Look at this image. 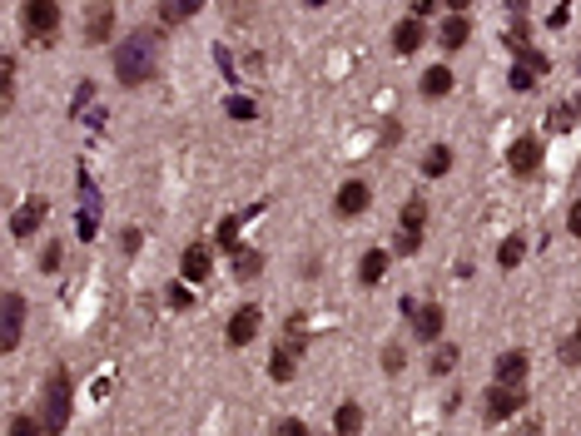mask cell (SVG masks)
Wrapping results in <instances>:
<instances>
[{
	"label": "cell",
	"instance_id": "cell-31",
	"mask_svg": "<svg viewBox=\"0 0 581 436\" xmlns=\"http://www.w3.org/2000/svg\"><path fill=\"white\" fill-rule=\"evenodd\" d=\"M507 80H512V89H531V85H537V70H531V65H512V75H507Z\"/></svg>",
	"mask_w": 581,
	"mask_h": 436
},
{
	"label": "cell",
	"instance_id": "cell-37",
	"mask_svg": "<svg viewBox=\"0 0 581 436\" xmlns=\"http://www.w3.org/2000/svg\"><path fill=\"white\" fill-rule=\"evenodd\" d=\"M169 302H174V308H190V287H184V283H174V287H169Z\"/></svg>",
	"mask_w": 581,
	"mask_h": 436
},
{
	"label": "cell",
	"instance_id": "cell-12",
	"mask_svg": "<svg viewBox=\"0 0 581 436\" xmlns=\"http://www.w3.org/2000/svg\"><path fill=\"white\" fill-rule=\"evenodd\" d=\"M45 213H50V203H45V199H26L20 209H15V218H11V233L15 238H30L40 224H45Z\"/></svg>",
	"mask_w": 581,
	"mask_h": 436
},
{
	"label": "cell",
	"instance_id": "cell-3",
	"mask_svg": "<svg viewBox=\"0 0 581 436\" xmlns=\"http://www.w3.org/2000/svg\"><path fill=\"white\" fill-rule=\"evenodd\" d=\"M20 26H26V40L50 45L60 35V0H26L20 5Z\"/></svg>",
	"mask_w": 581,
	"mask_h": 436
},
{
	"label": "cell",
	"instance_id": "cell-32",
	"mask_svg": "<svg viewBox=\"0 0 581 436\" xmlns=\"http://www.w3.org/2000/svg\"><path fill=\"white\" fill-rule=\"evenodd\" d=\"M60 263H65V249H60V243H50V249L40 253V268H45V273H60Z\"/></svg>",
	"mask_w": 581,
	"mask_h": 436
},
{
	"label": "cell",
	"instance_id": "cell-5",
	"mask_svg": "<svg viewBox=\"0 0 581 436\" xmlns=\"http://www.w3.org/2000/svg\"><path fill=\"white\" fill-rule=\"evenodd\" d=\"M527 407V392L522 386H502V382H492L487 386V397H482V411H487V422H512L517 411Z\"/></svg>",
	"mask_w": 581,
	"mask_h": 436
},
{
	"label": "cell",
	"instance_id": "cell-7",
	"mask_svg": "<svg viewBox=\"0 0 581 436\" xmlns=\"http://www.w3.org/2000/svg\"><path fill=\"white\" fill-rule=\"evenodd\" d=\"M20 333H26V298L5 293V302H0V348L15 352L20 348Z\"/></svg>",
	"mask_w": 581,
	"mask_h": 436
},
{
	"label": "cell",
	"instance_id": "cell-40",
	"mask_svg": "<svg viewBox=\"0 0 581 436\" xmlns=\"http://www.w3.org/2000/svg\"><path fill=\"white\" fill-rule=\"evenodd\" d=\"M567 228H571V233H577V238H581V203H577V209H571V213H567Z\"/></svg>",
	"mask_w": 581,
	"mask_h": 436
},
{
	"label": "cell",
	"instance_id": "cell-20",
	"mask_svg": "<svg viewBox=\"0 0 581 436\" xmlns=\"http://www.w3.org/2000/svg\"><path fill=\"white\" fill-rule=\"evenodd\" d=\"M388 258H392V253H383V249H368V253H363V263H358V278H363V287H373L383 273H388Z\"/></svg>",
	"mask_w": 581,
	"mask_h": 436
},
{
	"label": "cell",
	"instance_id": "cell-43",
	"mask_svg": "<svg viewBox=\"0 0 581 436\" xmlns=\"http://www.w3.org/2000/svg\"><path fill=\"white\" fill-rule=\"evenodd\" d=\"M304 5H308V11H314V5H323V0H304Z\"/></svg>",
	"mask_w": 581,
	"mask_h": 436
},
{
	"label": "cell",
	"instance_id": "cell-4",
	"mask_svg": "<svg viewBox=\"0 0 581 436\" xmlns=\"http://www.w3.org/2000/svg\"><path fill=\"white\" fill-rule=\"evenodd\" d=\"M398 224H403V238L392 243V258H413L422 249V228H428V199H407Z\"/></svg>",
	"mask_w": 581,
	"mask_h": 436
},
{
	"label": "cell",
	"instance_id": "cell-29",
	"mask_svg": "<svg viewBox=\"0 0 581 436\" xmlns=\"http://www.w3.org/2000/svg\"><path fill=\"white\" fill-rule=\"evenodd\" d=\"M522 253H527V243H522V238L512 233V238H502V249H497V263H502V268H517Z\"/></svg>",
	"mask_w": 581,
	"mask_h": 436
},
{
	"label": "cell",
	"instance_id": "cell-10",
	"mask_svg": "<svg viewBox=\"0 0 581 436\" xmlns=\"http://www.w3.org/2000/svg\"><path fill=\"white\" fill-rule=\"evenodd\" d=\"M443 308H438V302H417L413 308V337H422V342H438V337H443Z\"/></svg>",
	"mask_w": 581,
	"mask_h": 436
},
{
	"label": "cell",
	"instance_id": "cell-21",
	"mask_svg": "<svg viewBox=\"0 0 581 436\" xmlns=\"http://www.w3.org/2000/svg\"><path fill=\"white\" fill-rule=\"evenodd\" d=\"M204 0H159V20L165 26H179V20H194Z\"/></svg>",
	"mask_w": 581,
	"mask_h": 436
},
{
	"label": "cell",
	"instance_id": "cell-39",
	"mask_svg": "<svg viewBox=\"0 0 581 436\" xmlns=\"http://www.w3.org/2000/svg\"><path fill=\"white\" fill-rule=\"evenodd\" d=\"M438 5H443V0H413V15H417V20H422V15H432V11H438Z\"/></svg>",
	"mask_w": 581,
	"mask_h": 436
},
{
	"label": "cell",
	"instance_id": "cell-44",
	"mask_svg": "<svg viewBox=\"0 0 581 436\" xmlns=\"http://www.w3.org/2000/svg\"><path fill=\"white\" fill-rule=\"evenodd\" d=\"M577 114H581V95H577Z\"/></svg>",
	"mask_w": 581,
	"mask_h": 436
},
{
	"label": "cell",
	"instance_id": "cell-26",
	"mask_svg": "<svg viewBox=\"0 0 581 436\" xmlns=\"http://www.w3.org/2000/svg\"><path fill=\"white\" fill-rule=\"evenodd\" d=\"M556 357L567 362V367H581V323L571 327L567 337H562V348H556Z\"/></svg>",
	"mask_w": 581,
	"mask_h": 436
},
{
	"label": "cell",
	"instance_id": "cell-25",
	"mask_svg": "<svg viewBox=\"0 0 581 436\" xmlns=\"http://www.w3.org/2000/svg\"><path fill=\"white\" fill-rule=\"evenodd\" d=\"M15 104V55L0 60V110H11Z\"/></svg>",
	"mask_w": 581,
	"mask_h": 436
},
{
	"label": "cell",
	"instance_id": "cell-15",
	"mask_svg": "<svg viewBox=\"0 0 581 436\" xmlns=\"http://www.w3.org/2000/svg\"><path fill=\"white\" fill-rule=\"evenodd\" d=\"M492 377L502 386H522V377H527V352H502V357L492 362Z\"/></svg>",
	"mask_w": 581,
	"mask_h": 436
},
{
	"label": "cell",
	"instance_id": "cell-23",
	"mask_svg": "<svg viewBox=\"0 0 581 436\" xmlns=\"http://www.w3.org/2000/svg\"><path fill=\"white\" fill-rule=\"evenodd\" d=\"M264 273V253L259 249H239L234 253V278H259Z\"/></svg>",
	"mask_w": 581,
	"mask_h": 436
},
{
	"label": "cell",
	"instance_id": "cell-13",
	"mask_svg": "<svg viewBox=\"0 0 581 436\" xmlns=\"http://www.w3.org/2000/svg\"><path fill=\"white\" fill-rule=\"evenodd\" d=\"M110 30H114V0H95V5H89L85 40H89V45H105V40H110Z\"/></svg>",
	"mask_w": 581,
	"mask_h": 436
},
{
	"label": "cell",
	"instance_id": "cell-6",
	"mask_svg": "<svg viewBox=\"0 0 581 436\" xmlns=\"http://www.w3.org/2000/svg\"><path fill=\"white\" fill-rule=\"evenodd\" d=\"M542 159H546V144L537 134H522V139H512V149H507V169L517 179H527V174H537L542 169Z\"/></svg>",
	"mask_w": 581,
	"mask_h": 436
},
{
	"label": "cell",
	"instance_id": "cell-18",
	"mask_svg": "<svg viewBox=\"0 0 581 436\" xmlns=\"http://www.w3.org/2000/svg\"><path fill=\"white\" fill-rule=\"evenodd\" d=\"M468 35H472V20H468V15H447L443 30H438V40H443L447 50H462V45H468Z\"/></svg>",
	"mask_w": 581,
	"mask_h": 436
},
{
	"label": "cell",
	"instance_id": "cell-35",
	"mask_svg": "<svg viewBox=\"0 0 581 436\" xmlns=\"http://www.w3.org/2000/svg\"><path fill=\"white\" fill-rule=\"evenodd\" d=\"M278 436H314V432H308V426L298 422V417H283V426H278Z\"/></svg>",
	"mask_w": 581,
	"mask_h": 436
},
{
	"label": "cell",
	"instance_id": "cell-14",
	"mask_svg": "<svg viewBox=\"0 0 581 436\" xmlns=\"http://www.w3.org/2000/svg\"><path fill=\"white\" fill-rule=\"evenodd\" d=\"M179 268H184V278H190V283H204V278L214 273V258H209V249H204V243H190V249H184V258H179Z\"/></svg>",
	"mask_w": 581,
	"mask_h": 436
},
{
	"label": "cell",
	"instance_id": "cell-24",
	"mask_svg": "<svg viewBox=\"0 0 581 436\" xmlns=\"http://www.w3.org/2000/svg\"><path fill=\"white\" fill-rule=\"evenodd\" d=\"M244 224H249L244 213H234V218H224V224H219V249H224V253H239V233H244Z\"/></svg>",
	"mask_w": 581,
	"mask_h": 436
},
{
	"label": "cell",
	"instance_id": "cell-1",
	"mask_svg": "<svg viewBox=\"0 0 581 436\" xmlns=\"http://www.w3.org/2000/svg\"><path fill=\"white\" fill-rule=\"evenodd\" d=\"M150 75H154V35L150 30H135V35H125L114 45V80L135 89Z\"/></svg>",
	"mask_w": 581,
	"mask_h": 436
},
{
	"label": "cell",
	"instance_id": "cell-11",
	"mask_svg": "<svg viewBox=\"0 0 581 436\" xmlns=\"http://www.w3.org/2000/svg\"><path fill=\"white\" fill-rule=\"evenodd\" d=\"M422 40H428V20L407 15V20H398V30H392V50L413 55V50H422Z\"/></svg>",
	"mask_w": 581,
	"mask_h": 436
},
{
	"label": "cell",
	"instance_id": "cell-16",
	"mask_svg": "<svg viewBox=\"0 0 581 436\" xmlns=\"http://www.w3.org/2000/svg\"><path fill=\"white\" fill-rule=\"evenodd\" d=\"M417 89H422L428 100H443V95H453V70H447V65H432V70H422Z\"/></svg>",
	"mask_w": 581,
	"mask_h": 436
},
{
	"label": "cell",
	"instance_id": "cell-42",
	"mask_svg": "<svg viewBox=\"0 0 581 436\" xmlns=\"http://www.w3.org/2000/svg\"><path fill=\"white\" fill-rule=\"evenodd\" d=\"M447 5H453V15H468V5H472V0H447Z\"/></svg>",
	"mask_w": 581,
	"mask_h": 436
},
{
	"label": "cell",
	"instance_id": "cell-2",
	"mask_svg": "<svg viewBox=\"0 0 581 436\" xmlns=\"http://www.w3.org/2000/svg\"><path fill=\"white\" fill-rule=\"evenodd\" d=\"M45 432L60 436L65 426H70V417H75V407H70V372L65 367H50V377H45Z\"/></svg>",
	"mask_w": 581,
	"mask_h": 436
},
{
	"label": "cell",
	"instance_id": "cell-45",
	"mask_svg": "<svg viewBox=\"0 0 581 436\" xmlns=\"http://www.w3.org/2000/svg\"><path fill=\"white\" fill-rule=\"evenodd\" d=\"M577 70H581V60H577Z\"/></svg>",
	"mask_w": 581,
	"mask_h": 436
},
{
	"label": "cell",
	"instance_id": "cell-27",
	"mask_svg": "<svg viewBox=\"0 0 581 436\" xmlns=\"http://www.w3.org/2000/svg\"><path fill=\"white\" fill-rule=\"evenodd\" d=\"M428 367H432V377H447L457 367V348H453V342H438V352H432Z\"/></svg>",
	"mask_w": 581,
	"mask_h": 436
},
{
	"label": "cell",
	"instance_id": "cell-33",
	"mask_svg": "<svg viewBox=\"0 0 581 436\" xmlns=\"http://www.w3.org/2000/svg\"><path fill=\"white\" fill-rule=\"evenodd\" d=\"M403 362H407V352L403 348H383V372H403Z\"/></svg>",
	"mask_w": 581,
	"mask_h": 436
},
{
	"label": "cell",
	"instance_id": "cell-41",
	"mask_svg": "<svg viewBox=\"0 0 581 436\" xmlns=\"http://www.w3.org/2000/svg\"><path fill=\"white\" fill-rule=\"evenodd\" d=\"M517 436H542V422H522Z\"/></svg>",
	"mask_w": 581,
	"mask_h": 436
},
{
	"label": "cell",
	"instance_id": "cell-36",
	"mask_svg": "<svg viewBox=\"0 0 581 436\" xmlns=\"http://www.w3.org/2000/svg\"><path fill=\"white\" fill-rule=\"evenodd\" d=\"M229 114H234V119H253V104L234 95V100H229Z\"/></svg>",
	"mask_w": 581,
	"mask_h": 436
},
{
	"label": "cell",
	"instance_id": "cell-8",
	"mask_svg": "<svg viewBox=\"0 0 581 436\" xmlns=\"http://www.w3.org/2000/svg\"><path fill=\"white\" fill-rule=\"evenodd\" d=\"M368 203H373V188H368L363 179H348V184L333 194V213H338V218H358V213H368Z\"/></svg>",
	"mask_w": 581,
	"mask_h": 436
},
{
	"label": "cell",
	"instance_id": "cell-30",
	"mask_svg": "<svg viewBox=\"0 0 581 436\" xmlns=\"http://www.w3.org/2000/svg\"><path fill=\"white\" fill-rule=\"evenodd\" d=\"M571 119H577V104H556V110L546 114V129H552V134H567Z\"/></svg>",
	"mask_w": 581,
	"mask_h": 436
},
{
	"label": "cell",
	"instance_id": "cell-28",
	"mask_svg": "<svg viewBox=\"0 0 581 436\" xmlns=\"http://www.w3.org/2000/svg\"><path fill=\"white\" fill-rule=\"evenodd\" d=\"M11 436H50V432H45V422H35L30 411H15L11 417Z\"/></svg>",
	"mask_w": 581,
	"mask_h": 436
},
{
	"label": "cell",
	"instance_id": "cell-22",
	"mask_svg": "<svg viewBox=\"0 0 581 436\" xmlns=\"http://www.w3.org/2000/svg\"><path fill=\"white\" fill-rule=\"evenodd\" d=\"M447 169H453V149H447V144H432V149L422 154V174H428V179H443Z\"/></svg>",
	"mask_w": 581,
	"mask_h": 436
},
{
	"label": "cell",
	"instance_id": "cell-38",
	"mask_svg": "<svg viewBox=\"0 0 581 436\" xmlns=\"http://www.w3.org/2000/svg\"><path fill=\"white\" fill-rule=\"evenodd\" d=\"M567 15H571V5H567V0H562V5H556V11H552V20H546V26H552V30H562V26H567Z\"/></svg>",
	"mask_w": 581,
	"mask_h": 436
},
{
	"label": "cell",
	"instance_id": "cell-17",
	"mask_svg": "<svg viewBox=\"0 0 581 436\" xmlns=\"http://www.w3.org/2000/svg\"><path fill=\"white\" fill-rule=\"evenodd\" d=\"M293 367H298V352H293L289 342H278V348L268 352V377H274V382H293Z\"/></svg>",
	"mask_w": 581,
	"mask_h": 436
},
{
	"label": "cell",
	"instance_id": "cell-34",
	"mask_svg": "<svg viewBox=\"0 0 581 436\" xmlns=\"http://www.w3.org/2000/svg\"><path fill=\"white\" fill-rule=\"evenodd\" d=\"M517 60H522V65H531V70H537V75H546V70H552V60H546L542 50H522Z\"/></svg>",
	"mask_w": 581,
	"mask_h": 436
},
{
	"label": "cell",
	"instance_id": "cell-9",
	"mask_svg": "<svg viewBox=\"0 0 581 436\" xmlns=\"http://www.w3.org/2000/svg\"><path fill=\"white\" fill-rule=\"evenodd\" d=\"M259 323H264V312L253 308V302H244L239 312H234V317H229V348H249L253 337H259Z\"/></svg>",
	"mask_w": 581,
	"mask_h": 436
},
{
	"label": "cell",
	"instance_id": "cell-19",
	"mask_svg": "<svg viewBox=\"0 0 581 436\" xmlns=\"http://www.w3.org/2000/svg\"><path fill=\"white\" fill-rule=\"evenodd\" d=\"M363 432V407L358 402H343L338 411H333V436H358Z\"/></svg>",
	"mask_w": 581,
	"mask_h": 436
}]
</instances>
